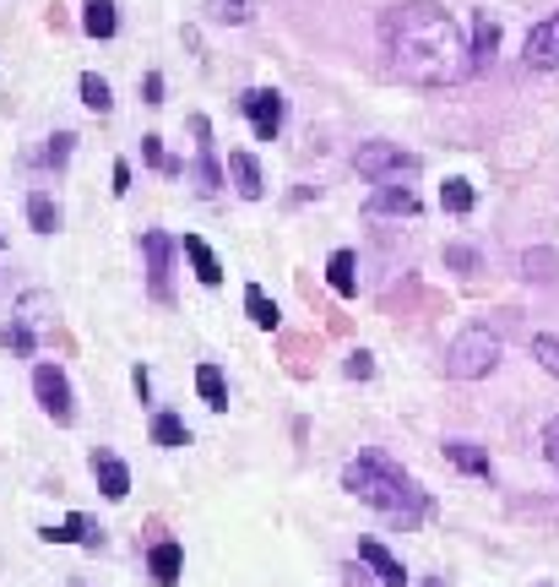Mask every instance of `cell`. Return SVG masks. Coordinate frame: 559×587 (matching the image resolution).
I'll use <instances>...</instances> for the list:
<instances>
[{
	"mask_svg": "<svg viewBox=\"0 0 559 587\" xmlns=\"http://www.w3.org/2000/svg\"><path fill=\"white\" fill-rule=\"evenodd\" d=\"M381 44L403 82L456 88L473 77V44L440 0H397L381 11Z\"/></svg>",
	"mask_w": 559,
	"mask_h": 587,
	"instance_id": "cell-1",
	"label": "cell"
},
{
	"mask_svg": "<svg viewBox=\"0 0 559 587\" xmlns=\"http://www.w3.org/2000/svg\"><path fill=\"white\" fill-rule=\"evenodd\" d=\"M342 490H348L353 500H364V506L397 517L403 528H419L423 517L434 511L429 490H419V479L403 473L386 451H359V457L342 468Z\"/></svg>",
	"mask_w": 559,
	"mask_h": 587,
	"instance_id": "cell-2",
	"label": "cell"
},
{
	"mask_svg": "<svg viewBox=\"0 0 559 587\" xmlns=\"http://www.w3.org/2000/svg\"><path fill=\"white\" fill-rule=\"evenodd\" d=\"M445 376L451 381H484V376H494V365H500V337L494 332H484V326H467V332H456L451 343H445Z\"/></svg>",
	"mask_w": 559,
	"mask_h": 587,
	"instance_id": "cell-3",
	"label": "cell"
},
{
	"mask_svg": "<svg viewBox=\"0 0 559 587\" xmlns=\"http://www.w3.org/2000/svg\"><path fill=\"white\" fill-rule=\"evenodd\" d=\"M33 398H38V408H44V419H55L60 430L66 425H77V392H71V381H66V370L60 365H33Z\"/></svg>",
	"mask_w": 559,
	"mask_h": 587,
	"instance_id": "cell-4",
	"label": "cell"
},
{
	"mask_svg": "<svg viewBox=\"0 0 559 587\" xmlns=\"http://www.w3.org/2000/svg\"><path fill=\"white\" fill-rule=\"evenodd\" d=\"M353 169L370 180V185H386V180H403V174H419V152L397 142H364L353 152Z\"/></svg>",
	"mask_w": 559,
	"mask_h": 587,
	"instance_id": "cell-5",
	"label": "cell"
},
{
	"mask_svg": "<svg viewBox=\"0 0 559 587\" xmlns=\"http://www.w3.org/2000/svg\"><path fill=\"white\" fill-rule=\"evenodd\" d=\"M141 256H147V294L158 304H174V240L163 229L141 234Z\"/></svg>",
	"mask_w": 559,
	"mask_h": 587,
	"instance_id": "cell-6",
	"label": "cell"
},
{
	"mask_svg": "<svg viewBox=\"0 0 559 587\" xmlns=\"http://www.w3.org/2000/svg\"><path fill=\"white\" fill-rule=\"evenodd\" d=\"M88 473H93V484L104 490V500H126L131 495V468H126V457L120 451H109V446H93L88 451Z\"/></svg>",
	"mask_w": 559,
	"mask_h": 587,
	"instance_id": "cell-7",
	"label": "cell"
},
{
	"mask_svg": "<svg viewBox=\"0 0 559 587\" xmlns=\"http://www.w3.org/2000/svg\"><path fill=\"white\" fill-rule=\"evenodd\" d=\"M240 110H245L256 142H278V131H282V93L278 88H251V93L240 99Z\"/></svg>",
	"mask_w": 559,
	"mask_h": 587,
	"instance_id": "cell-8",
	"label": "cell"
},
{
	"mask_svg": "<svg viewBox=\"0 0 559 587\" xmlns=\"http://www.w3.org/2000/svg\"><path fill=\"white\" fill-rule=\"evenodd\" d=\"M190 131H196V191L218 196L223 191V163H218V142H212V120L190 115Z\"/></svg>",
	"mask_w": 559,
	"mask_h": 587,
	"instance_id": "cell-9",
	"label": "cell"
},
{
	"mask_svg": "<svg viewBox=\"0 0 559 587\" xmlns=\"http://www.w3.org/2000/svg\"><path fill=\"white\" fill-rule=\"evenodd\" d=\"M522 60H527V71H559V11L533 22V33L522 44Z\"/></svg>",
	"mask_w": 559,
	"mask_h": 587,
	"instance_id": "cell-10",
	"label": "cell"
},
{
	"mask_svg": "<svg viewBox=\"0 0 559 587\" xmlns=\"http://www.w3.org/2000/svg\"><path fill=\"white\" fill-rule=\"evenodd\" d=\"M364 212L370 218H414L419 212V191L403 185V180H386V185H375V196L364 202Z\"/></svg>",
	"mask_w": 559,
	"mask_h": 587,
	"instance_id": "cell-11",
	"label": "cell"
},
{
	"mask_svg": "<svg viewBox=\"0 0 559 587\" xmlns=\"http://www.w3.org/2000/svg\"><path fill=\"white\" fill-rule=\"evenodd\" d=\"M359 566H364L381 587H408V566H403L381 539H359Z\"/></svg>",
	"mask_w": 559,
	"mask_h": 587,
	"instance_id": "cell-12",
	"label": "cell"
},
{
	"mask_svg": "<svg viewBox=\"0 0 559 587\" xmlns=\"http://www.w3.org/2000/svg\"><path fill=\"white\" fill-rule=\"evenodd\" d=\"M473 77L494 71V55H500V16L494 11H473Z\"/></svg>",
	"mask_w": 559,
	"mask_h": 587,
	"instance_id": "cell-13",
	"label": "cell"
},
{
	"mask_svg": "<svg viewBox=\"0 0 559 587\" xmlns=\"http://www.w3.org/2000/svg\"><path fill=\"white\" fill-rule=\"evenodd\" d=\"M38 539H44V544H82V550H104V528H98L93 517H82V511H71L60 528H38Z\"/></svg>",
	"mask_w": 559,
	"mask_h": 587,
	"instance_id": "cell-14",
	"label": "cell"
},
{
	"mask_svg": "<svg viewBox=\"0 0 559 587\" xmlns=\"http://www.w3.org/2000/svg\"><path fill=\"white\" fill-rule=\"evenodd\" d=\"M229 180H234V191L245 196V202H261L267 196V174H261V158L256 152H229Z\"/></svg>",
	"mask_w": 559,
	"mask_h": 587,
	"instance_id": "cell-15",
	"label": "cell"
},
{
	"mask_svg": "<svg viewBox=\"0 0 559 587\" xmlns=\"http://www.w3.org/2000/svg\"><path fill=\"white\" fill-rule=\"evenodd\" d=\"M147 572H152V583L158 587H174L179 583V572H185V550H179L174 539H158V544L147 550Z\"/></svg>",
	"mask_w": 559,
	"mask_h": 587,
	"instance_id": "cell-16",
	"label": "cell"
},
{
	"mask_svg": "<svg viewBox=\"0 0 559 587\" xmlns=\"http://www.w3.org/2000/svg\"><path fill=\"white\" fill-rule=\"evenodd\" d=\"M179 251H185L190 273H196V278H201L207 289H218V284H223V262L212 256V245H207L201 234H185V240H179Z\"/></svg>",
	"mask_w": 559,
	"mask_h": 587,
	"instance_id": "cell-17",
	"label": "cell"
},
{
	"mask_svg": "<svg viewBox=\"0 0 559 587\" xmlns=\"http://www.w3.org/2000/svg\"><path fill=\"white\" fill-rule=\"evenodd\" d=\"M445 462H451V468H462V473H473V479H494L489 451H484V446H473V440H445Z\"/></svg>",
	"mask_w": 559,
	"mask_h": 587,
	"instance_id": "cell-18",
	"label": "cell"
},
{
	"mask_svg": "<svg viewBox=\"0 0 559 587\" xmlns=\"http://www.w3.org/2000/svg\"><path fill=\"white\" fill-rule=\"evenodd\" d=\"M196 392H201V403H207L212 414H223V408H229V381H223V370H218L212 359H201V365H196Z\"/></svg>",
	"mask_w": 559,
	"mask_h": 587,
	"instance_id": "cell-19",
	"label": "cell"
},
{
	"mask_svg": "<svg viewBox=\"0 0 559 587\" xmlns=\"http://www.w3.org/2000/svg\"><path fill=\"white\" fill-rule=\"evenodd\" d=\"M326 284H331V294L353 299V294H359V256H353V251H331V262H326Z\"/></svg>",
	"mask_w": 559,
	"mask_h": 587,
	"instance_id": "cell-20",
	"label": "cell"
},
{
	"mask_svg": "<svg viewBox=\"0 0 559 587\" xmlns=\"http://www.w3.org/2000/svg\"><path fill=\"white\" fill-rule=\"evenodd\" d=\"M120 16H115V0H82V33L88 38H115Z\"/></svg>",
	"mask_w": 559,
	"mask_h": 587,
	"instance_id": "cell-21",
	"label": "cell"
},
{
	"mask_svg": "<svg viewBox=\"0 0 559 587\" xmlns=\"http://www.w3.org/2000/svg\"><path fill=\"white\" fill-rule=\"evenodd\" d=\"M147 430H152V446H163V451L190 446V425H185L179 414H168V408H163V414H152V425H147Z\"/></svg>",
	"mask_w": 559,
	"mask_h": 587,
	"instance_id": "cell-22",
	"label": "cell"
},
{
	"mask_svg": "<svg viewBox=\"0 0 559 587\" xmlns=\"http://www.w3.org/2000/svg\"><path fill=\"white\" fill-rule=\"evenodd\" d=\"M27 223H33V234H55L60 229V202L49 191H27Z\"/></svg>",
	"mask_w": 559,
	"mask_h": 587,
	"instance_id": "cell-23",
	"label": "cell"
},
{
	"mask_svg": "<svg viewBox=\"0 0 559 587\" xmlns=\"http://www.w3.org/2000/svg\"><path fill=\"white\" fill-rule=\"evenodd\" d=\"M245 315H251V321H256L261 332H278V321H282L278 299L261 289V284H251V289H245Z\"/></svg>",
	"mask_w": 559,
	"mask_h": 587,
	"instance_id": "cell-24",
	"label": "cell"
},
{
	"mask_svg": "<svg viewBox=\"0 0 559 587\" xmlns=\"http://www.w3.org/2000/svg\"><path fill=\"white\" fill-rule=\"evenodd\" d=\"M77 88H82V104H88L93 115H109V110H115V93H109V82H104L98 71H82Z\"/></svg>",
	"mask_w": 559,
	"mask_h": 587,
	"instance_id": "cell-25",
	"label": "cell"
},
{
	"mask_svg": "<svg viewBox=\"0 0 559 587\" xmlns=\"http://www.w3.org/2000/svg\"><path fill=\"white\" fill-rule=\"evenodd\" d=\"M473 202H478V196H473V185H467V180H445V185H440V207H445L451 218H467V212H473Z\"/></svg>",
	"mask_w": 559,
	"mask_h": 587,
	"instance_id": "cell-26",
	"label": "cell"
},
{
	"mask_svg": "<svg viewBox=\"0 0 559 587\" xmlns=\"http://www.w3.org/2000/svg\"><path fill=\"white\" fill-rule=\"evenodd\" d=\"M0 343H5L16 359H33V348H38V343H33V326H27V321H16V315L0 326Z\"/></svg>",
	"mask_w": 559,
	"mask_h": 587,
	"instance_id": "cell-27",
	"label": "cell"
},
{
	"mask_svg": "<svg viewBox=\"0 0 559 587\" xmlns=\"http://www.w3.org/2000/svg\"><path fill=\"white\" fill-rule=\"evenodd\" d=\"M141 158H147V163H152V169H163V174H174V180H179V174H185V163H179V158H168V152H163V137H141Z\"/></svg>",
	"mask_w": 559,
	"mask_h": 587,
	"instance_id": "cell-28",
	"label": "cell"
},
{
	"mask_svg": "<svg viewBox=\"0 0 559 587\" xmlns=\"http://www.w3.org/2000/svg\"><path fill=\"white\" fill-rule=\"evenodd\" d=\"M207 16H212V22H229V27H240V22L251 16V0H207Z\"/></svg>",
	"mask_w": 559,
	"mask_h": 587,
	"instance_id": "cell-29",
	"label": "cell"
},
{
	"mask_svg": "<svg viewBox=\"0 0 559 587\" xmlns=\"http://www.w3.org/2000/svg\"><path fill=\"white\" fill-rule=\"evenodd\" d=\"M533 359H538V365H544V370H549V376L559 381V337L538 332V337H533Z\"/></svg>",
	"mask_w": 559,
	"mask_h": 587,
	"instance_id": "cell-30",
	"label": "cell"
},
{
	"mask_svg": "<svg viewBox=\"0 0 559 587\" xmlns=\"http://www.w3.org/2000/svg\"><path fill=\"white\" fill-rule=\"evenodd\" d=\"M342 376H348V381H370V376H375V354H370V348H353L348 365H342Z\"/></svg>",
	"mask_w": 559,
	"mask_h": 587,
	"instance_id": "cell-31",
	"label": "cell"
},
{
	"mask_svg": "<svg viewBox=\"0 0 559 587\" xmlns=\"http://www.w3.org/2000/svg\"><path fill=\"white\" fill-rule=\"evenodd\" d=\"M445 267H456V273H478V251H473V245H445Z\"/></svg>",
	"mask_w": 559,
	"mask_h": 587,
	"instance_id": "cell-32",
	"label": "cell"
},
{
	"mask_svg": "<svg viewBox=\"0 0 559 587\" xmlns=\"http://www.w3.org/2000/svg\"><path fill=\"white\" fill-rule=\"evenodd\" d=\"M71 147H77V137H71V131H55V137H49V147H44V163H55V169H60V163L71 158Z\"/></svg>",
	"mask_w": 559,
	"mask_h": 587,
	"instance_id": "cell-33",
	"label": "cell"
},
{
	"mask_svg": "<svg viewBox=\"0 0 559 587\" xmlns=\"http://www.w3.org/2000/svg\"><path fill=\"white\" fill-rule=\"evenodd\" d=\"M538 446H544V457H549V462L559 468V414L549 419V425H544V436H538Z\"/></svg>",
	"mask_w": 559,
	"mask_h": 587,
	"instance_id": "cell-34",
	"label": "cell"
},
{
	"mask_svg": "<svg viewBox=\"0 0 559 587\" xmlns=\"http://www.w3.org/2000/svg\"><path fill=\"white\" fill-rule=\"evenodd\" d=\"M141 104H163V77H158V71L141 77Z\"/></svg>",
	"mask_w": 559,
	"mask_h": 587,
	"instance_id": "cell-35",
	"label": "cell"
},
{
	"mask_svg": "<svg viewBox=\"0 0 559 587\" xmlns=\"http://www.w3.org/2000/svg\"><path fill=\"white\" fill-rule=\"evenodd\" d=\"M131 387H137L141 403H152V376H147V365H137V370H131Z\"/></svg>",
	"mask_w": 559,
	"mask_h": 587,
	"instance_id": "cell-36",
	"label": "cell"
},
{
	"mask_svg": "<svg viewBox=\"0 0 559 587\" xmlns=\"http://www.w3.org/2000/svg\"><path fill=\"white\" fill-rule=\"evenodd\" d=\"M109 191H115V196H126V191H131V163H126V158L115 163V185H109Z\"/></svg>",
	"mask_w": 559,
	"mask_h": 587,
	"instance_id": "cell-37",
	"label": "cell"
},
{
	"mask_svg": "<svg viewBox=\"0 0 559 587\" xmlns=\"http://www.w3.org/2000/svg\"><path fill=\"white\" fill-rule=\"evenodd\" d=\"M423 587H445V577H429V583H423Z\"/></svg>",
	"mask_w": 559,
	"mask_h": 587,
	"instance_id": "cell-38",
	"label": "cell"
},
{
	"mask_svg": "<svg viewBox=\"0 0 559 587\" xmlns=\"http://www.w3.org/2000/svg\"><path fill=\"white\" fill-rule=\"evenodd\" d=\"M544 587H549V583H544Z\"/></svg>",
	"mask_w": 559,
	"mask_h": 587,
	"instance_id": "cell-39",
	"label": "cell"
}]
</instances>
